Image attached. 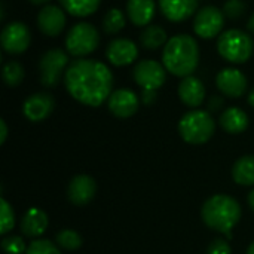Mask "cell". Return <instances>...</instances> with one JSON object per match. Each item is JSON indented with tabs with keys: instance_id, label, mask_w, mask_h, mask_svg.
Listing matches in <instances>:
<instances>
[{
	"instance_id": "cell-10",
	"label": "cell",
	"mask_w": 254,
	"mask_h": 254,
	"mask_svg": "<svg viewBox=\"0 0 254 254\" xmlns=\"http://www.w3.org/2000/svg\"><path fill=\"white\" fill-rule=\"evenodd\" d=\"M135 83L141 89H152L158 91L167 79V70L164 64L155 60H143L140 61L132 71Z\"/></svg>"
},
{
	"instance_id": "cell-12",
	"label": "cell",
	"mask_w": 254,
	"mask_h": 254,
	"mask_svg": "<svg viewBox=\"0 0 254 254\" xmlns=\"http://www.w3.org/2000/svg\"><path fill=\"white\" fill-rule=\"evenodd\" d=\"M107 107L113 116H116L119 119H127L137 113V110L140 107V98L131 89H127V88L116 89L109 97Z\"/></svg>"
},
{
	"instance_id": "cell-23",
	"label": "cell",
	"mask_w": 254,
	"mask_h": 254,
	"mask_svg": "<svg viewBox=\"0 0 254 254\" xmlns=\"http://www.w3.org/2000/svg\"><path fill=\"white\" fill-rule=\"evenodd\" d=\"M167 42V31L161 25H147L140 34L141 46L149 51H155L161 46H165Z\"/></svg>"
},
{
	"instance_id": "cell-17",
	"label": "cell",
	"mask_w": 254,
	"mask_h": 254,
	"mask_svg": "<svg viewBox=\"0 0 254 254\" xmlns=\"http://www.w3.org/2000/svg\"><path fill=\"white\" fill-rule=\"evenodd\" d=\"M199 0H159L162 15L171 22H183L198 12Z\"/></svg>"
},
{
	"instance_id": "cell-24",
	"label": "cell",
	"mask_w": 254,
	"mask_h": 254,
	"mask_svg": "<svg viewBox=\"0 0 254 254\" xmlns=\"http://www.w3.org/2000/svg\"><path fill=\"white\" fill-rule=\"evenodd\" d=\"M61 7L70 15L77 18H85L92 15L98 7L101 0H58Z\"/></svg>"
},
{
	"instance_id": "cell-13",
	"label": "cell",
	"mask_w": 254,
	"mask_h": 254,
	"mask_svg": "<svg viewBox=\"0 0 254 254\" xmlns=\"http://www.w3.org/2000/svg\"><path fill=\"white\" fill-rule=\"evenodd\" d=\"M106 57L115 67H127L132 64L138 57L137 45L125 37L113 39L106 49Z\"/></svg>"
},
{
	"instance_id": "cell-21",
	"label": "cell",
	"mask_w": 254,
	"mask_h": 254,
	"mask_svg": "<svg viewBox=\"0 0 254 254\" xmlns=\"http://www.w3.org/2000/svg\"><path fill=\"white\" fill-rule=\"evenodd\" d=\"M249 116L240 107H228L220 115V127L229 134H241L249 128Z\"/></svg>"
},
{
	"instance_id": "cell-30",
	"label": "cell",
	"mask_w": 254,
	"mask_h": 254,
	"mask_svg": "<svg viewBox=\"0 0 254 254\" xmlns=\"http://www.w3.org/2000/svg\"><path fill=\"white\" fill-rule=\"evenodd\" d=\"M25 254H60L58 247L48 240H34L27 247Z\"/></svg>"
},
{
	"instance_id": "cell-2",
	"label": "cell",
	"mask_w": 254,
	"mask_h": 254,
	"mask_svg": "<svg viewBox=\"0 0 254 254\" xmlns=\"http://www.w3.org/2000/svg\"><path fill=\"white\" fill-rule=\"evenodd\" d=\"M162 64L173 76H192L199 64L198 42L189 34H176L170 37L162 49Z\"/></svg>"
},
{
	"instance_id": "cell-7",
	"label": "cell",
	"mask_w": 254,
	"mask_h": 254,
	"mask_svg": "<svg viewBox=\"0 0 254 254\" xmlns=\"http://www.w3.org/2000/svg\"><path fill=\"white\" fill-rule=\"evenodd\" d=\"M68 55L61 49L46 51L39 61L40 82L46 88H55L68 67Z\"/></svg>"
},
{
	"instance_id": "cell-36",
	"label": "cell",
	"mask_w": 254,
	"mask_h": 254,
	"mask_svg": "<svg viewBox=\"0 0 254 254\" xmlns=\"http://www.w3.org/2000/svg\"><path fill=\"white\" fill-rule=\"evenodd\" d=\"M247 30L254 34V12L250 15V19H249V22H247Z\"/></svg>"
},
{
	"instance_id": "cell-16",
	"label": "cell",
	"mask_w": 254,
	"mask_h": 254,
	"mask_svg": "<svg viewBox=\"0 0 254 254\" xmlns=\"http://www.w3.org/2000/svg\"><path fill=\"white\" fill-rule=\"evenodd\" d=\"M54 107L55 101L52 95L46 92H36L24 101L22 113L31 122H42L52 113Z\"/></svg>"
},
{
	"instance_id": "cell-8",
	"label": "cell",
	"mask_w": 254,
	"mask_h": 254,
	"mask_svg": "<svg viewBox=\"0 0 254 254\" xmlns=\"http://www.w3.org/2000/svg\"><path fill=\"white\" fill-rule=\"evenodd\" d=\"M225 13L216 6H204L193 19V31L202 39H214L222 34L225 25Z\"/></svg>"
},
{
	"instance_id": "cell-27",
	"label": "cell",
	"mask_w": 254,
	"mask_h": 254,
	"mask_svg": "<svg viewBox=\"0 0 254 254\" xmlns=\"http://www.w3.org/2000/svg\"><path fill=\"white\" fill-rule=\"evenodd\" d=\"M55 241H57V244L60 247H63L64 250H68V252L77 250L83 244L82 237L76 231H73V229H63V231H60L55 235Z\"/></svg>"
},
{
	"instance_id": "cell-15",
	"label": "cell",
	"mask_w": 254,
	"mask_h": 254,
	"mask_svg": "<svg viewBox=\"0 0 254 254\" xmlns=\"http://www.w3.org/2000/svg\"><path fill=\"white\" fill-rule=\"evenodd\" d=\"M67 18L64 9L55 4H48L40 9L37 15V27L39 30L49 37L58 36L65 27Z\"/></svg>"
},
{
	"instance_id": "cell-6",
	"label": "cell",
	"mask_w": 254,
	"mask_h": 254,
	"mask_svg": "<svg viewBox=\"0 0 254 254\" xmlns=\"http://www.w3.org/2000/svg\"><path fill=\"white\" fill-rule=\"evenodd\" d=\"M100 45V33L89 22L74 24L65 36V49L73 57H86Z\"/></svg>"
},
{
	"instance_id": "cell-20",
	"label": "cell",
	"mask_w": 254,
	"mask_h": 254,
	"mask_svg": "<svg viewBox=\"0 0 254 254\" xmlns=\"http://www.w3.org/2000/svg\"><path fill=\"white\" fill-rule=\"evenodd\" d=\"M156 13L155 0H128L127 15L137 27H147Z\"/></svg>"
},
{
	"instance_id": "cell-33",
	"label": "cell",
	"mask_w": 254,
	"mask_h": 254,
	"mask_svg": "<svg viewBox=\"0 0 254 254\" xmlns=\"http://www.w3.org/2000/svg\"><path fill=\"white\" fill-rule=\"evenodd\" d=\"M158 95H156V91H152V89H141V101L143 104L146 106H152L155 101H156Z\"/></svg>"
},
{
	"instance_id": "cell-28",
	"label": "cell",
	"mask_w": 254,
	"mask_h": 254,
	"mask_svg": "<svg viewBox=\"0 0 254 254\" xmlns=\"http://www.w3.org/2000/svg\"><path fill=\"white\" fill-rule=\"evenodd\" d=\"M1 250L4 252V254H25L27 247H25V243H24L22 237L10 235V237L3 238Z\"/></svg>"
},
{
	"instance_id": "cell-32",
	"label": "cell",
	"mask_w": 254,
	"mask_h": 254,
	"mask_svg": "<svg viewBox=\"0 0 254 254\" xmlns=\"http://www.w3.org/2000/svg\"><path fill=\"white\" fill-rule=\"evenodd\" d=\"M232 250H231V246L228 244V241L225 240H214L210 246H208V252L207 254H231Z\"/></svg>"
},
{
	"instance_id": "cell-1",
	"label": "cell",
	"mask_w": 254,
	"mask_h": 254,
	"mask_svg": "<svg viewBox=\"0 0 254 254\" xmlns=\"http://www.w3.org/2000/svg\"><path fill=\"white\" fill-rule=\"evenodd\" d=\"M67 92L80 104L98 107L109 100L113 89V73L95 60L79 58L70 63L64 74Z\"/></svg>"
},
{
	"instance_id": "cell-39",
	"label": "cell",
	"mask_w": 254,
	"mask_h": 254,
	"mask_svg": "<svg viewBox=\"0 0 254 254\" xmlns=\"http://www.w3.org/2000/svg\"><path fill=\"white\" fill-rule=\"evenodd\" d=\"M31 4H36V6H39V4H46L48 1H51V0H28Z\"/></svg>"
},
{
	"instance_id": "cell-29",
	"label": "cell",
	"mask_w": 254,
	"mask_h": 254,
	"mask_svg": "<svg viewBox=\"0 0 254 254\" xmlns=\"http://www.w3.org/2000/svg\"><path fill=\"white\" fill-rule=\"evenodd\" d=\"M0 210H1V226H0V234L4 235L9 231H12L13 225H15V214L12 207L9 205V202L1 198L0 199Z\"/></svg>"
},
{
	"instance_id": "cell-9",
	"label": "cell",
	"mask_w": 254,
	"mask_h": 254,
	"mask_svg": "<svg viewBox=\"0 0 254 254\" xmlns=\"http://www.w3.org/2000/svg\"><path fill=\"white\" fill-rule=\"evenodd\" d=\"M0 43L4 52L10 55H19L28 49L31 43V33L24 22L19 21L9 22L1 30Z\"/></svg>"
},
{
	"instance_id": "cell-11",
	"label": "cell",
	"mask_w": 254,
	"mask_h": 254,
	"mask_svg": "<svg viewBox=\"0 0 254 254\" xmlns=\"http://www.w3.org/2000/svg\"><path fill=\"white\" fill-rule=\"evenodd\" d=\"M216 85L219 91L229 98H240L247 92L249 82L246 74L234 67L223 68L217 73Z\"/></svg>"
},
{
	"instance_id": "cell-40",
	"label": "cell",
	"mask_w": 254,
	"mask_h": 254,
	"mask_svg": "<svg viewBox=\"0 0 254 254\" xmlns=\"http://www.w3.org/2000/svg\"><path fill=\"white\" fill-rule=\"evenodd\" d=\"M247 254H254V241L250 244V247L247 249Z\"/></svg>"
},
{
	"instance_id": "cell-25",
	"label": "cell",
	"mask_w": 254,
	"mask_h": 254,
	"mask_svg": "<svg viewBox=\"0 0 254 254\" xmlns=\"http://www.w3.org/2000/svg\"><path fill=\"white\" fill-rule=\"evenodd\" d=\"M125 15L122 10L112 7L103 18V31L106 34H118L125 27Z\"/></svg>"
},
{
	"instance_id": "cell-22",
	"label": "cell",
	"mask_w": 254,
	"mask_h": 254,
	"mask_svg": "<svg viewBox=\"0 0 254 254\" xmlns=\"http://www.w3.org/2000/svg\"><path fill=\"white\" fill-rule=\"evenodd\" d=\"M232 177L237 185L253 186L254 185V155L240 158L232 168Z\"/></svg>"
},
{
	"instance_id": "cell-19",
	"label": "cell",
	"mask_w": 254,
	"mask_h": 254,
	"mask_svg": "<svg viewBox=\"0 0 254 254\" xmlns=\"http://www.w3.org/2000/svg\"><path fill=\"white\" fill-rule=\"evenodd\" d=\"M48 223H49L48 214L43 210L33 207L24 213L19 226H21V232L24 234V237L37 238L45 234V231L48 229Z\"/></svg>"
},
{
	"instance_id": "cell-18",
	"label": "cell",
	"mask_w": 254,
	"mask_h": 254,
	"mask_svg": "<svg viewBox=\"0 0 254 254\" xmlns=\"http://www.w3.org/2000/svg\"><path fill=\"white\" fill-rule=\"evenodd\" d=\"M177 92H179L182 103L192 109L199 107L205 98V86L201 82V79H198L195 76L183 77V80L179 85Z\"/></svg>"
},
{
	"instance_id": "cell-5",
	"label": "cell",
	"mask_w": 254,
	"mask_h": 254,
	"mask_svg": "<svg viewBox=\"0 0 254 254\" xmlns=\"http://www.w3.org/2000/svg\"><path fill=\"white\" fill-rule=\"evenodd\" d=\"M253 39L249 33L231 28L223 31L217 39V51L220 57L232 64H244L253 55Z\"/></svg>"
},
{
	"instance_id": "cell-4",
	"label": "cell",
	"mask_w": 254,
	"mask_h": 254,
	"mask_svg": "<svg viewBox=\"0 0 254 254\" xmlns=\"http://www.w3.org/2000/svg\"><path fill=\"white\" fill-rule=\"evenodd\" d=\"M216 131V124L210 112L190 110L179 122V134L189 144L207 143Z\"/></svg>"
},
{
	"instance_id": "cell-31",
	"label": "cell",
	"mask_w": 254,
	"mask_h": 254,
	"mask_svg": "<svg viewBox=\"0 0 254 254\" xmlns=\"http://www.w3.org/2000/svg\"><path fill=\"white\" fill-rule=\"evenodd\" d=\"M246 3L243 0H228L223 4V13L229 19H240L246 13Z\"/></svg>"
},
{
	"instance_id": "cell-35",
	"label": "cell",
	"mask_w": 254,
	"mask_h": 254,
	"mask_svg": "<svg viewBox=\"0 0 254 254\" xmlns=\"http://www.w3.org/2000/svg\"><path fill=\"white\" fill-rule=\"evenodd\" d=\"M7 138V127H6V122L1 119L0 121V144H3Z\"/></svg>"
},
{
	"instance_id": "cell-34",
	"label": "cell",
	"mask_w": 254,
	"mask_h": 254,
	"mask_svg": "<svg viewBox=\"0 0 254 254\" xmlns=\"http://www.w3.org/2000/svg\"><path fill=\"white\" fill-rule=\"evenodd\" d=\"M225 104V100L219 95H213L208 101V110L210 112H219Z\"/></svg>"
},
{
	"instance_id": "cell-26",
	"label": "cell",
	"mask_w": 254,
	"mask_h": 254,
	"mask_svg": "<svg viewBox=\"0 0 254 254\" xmlns=\"http://www.w3.org/2000/svg\"><path fill=\"white\" fill-rule=\"evenodd\" d=\"M24 67L21 63L15 61V60H10L7 61L4 65H3V70H1V77L4 80V83L10 88L13 86H18L22 79H24Z\"/></svg>"
},
{
	"instance_id": "cell-37",
	"label": "cell",
	"mask_w": 254,
	"mask_h": 254,
	"mask_svg": "<svg viewBox=\"0 0 254 254\" xmlns=\"http://www.w3.org/2000/svg\"><path fill=\"white\" fill-rule=\"evenodd\" d=\"M247 201H249V205H250V208H252V210L254 211V189L252 190V192H250V193H249V199H247Z\"/></svg>"
},
{
	"instance_id": "cell-38",
	"label": "cell",
	"mask_w": 254,
	"mask_h": 254,
	"mask_svg": "<svg viewBox=\"0 0 254 254\" xmlns=\"http://www.w3.org/2000/svg\"><path fill=\"white\" fill-rule=\"evenodd\" d=\"M247 101H249V104L254 107V88L250 91V94H249V97H247Z\"/></svg>"
},
{
	"instance_id": "cell-14",
	"label": "cell",
	"mask_w": 254,
	"mask_h": 254,
	"mask_svg": "<svg viewBox=\"0 0 254 254\" xmlns=\"http://www.w3.org/2000/svg\"><path fill=\"white\" fill-rule=\"evenodd\" d=\"M97 192V183L91 176L79 174L73 177L67 188V196L68 201L77 207H83L89 204Z\"/></svg>"
},
{
	"instance_id": "cell-3",
	"label": "cell",
	"mask_w": 254,
	"mask_h": 254,
	"mask_svg": "<svg viewBox=\"0 0 254 254\" xmlns=\"http://www.w3.org/2000/svg\"><path fill=\"white\" fill-rule=\"evenodd\" d=\"M201 217L210 229L229 234L241 219V207L229 195H214L202 205Z\"/></svg>"
}]
</instances>
